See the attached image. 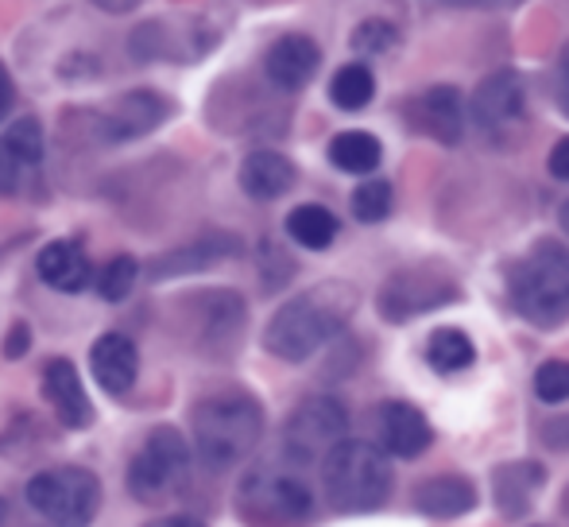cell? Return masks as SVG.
<instances>
[{"instance_id":"26","label":"cell","mask_w":569,"mask_h":527,"mask_svg":"<svg viewBox=\"0 0 569 527\" xmlns=\"http://www.w3.org/2000/svg\"><path fill=\"white\" fill-rule=\"evenodd\" d=\"M427 361L435 372H461L477 361V349H472V338L465 330H435L427 341Z\"/></svg>"},{"instance_id":"37","label":"cell","mask_w":569,"mask_h":527,"mask_svg":"<svg viewBox=\"0 0 569 527\" xmlns=\"http://www.w3.org/2000/svg\"><path fill=\"white\" fill-rule=\"evenodd\" d=\"M446 4H457V8H511L519 0H446Z\"/></svg>"},{"instance_id":"15","label":"cell","mask_w":569,"mask_h":527,"mask_svg":"<svg viewBox=\"0 0 569 527\" xmlns=\"http://www.w3.org/2000/svg\"><path fill=\"white\" fill-rule=\"evenodd\" d=\"M318 67H322V51H318V43L310 36H283L263 54V74H268V82L287 93L310 86Z\"/></svg>"},{"instance_id":"3","label":"cell","mask_w":569,"mask_h":527,"mask_svg":"<svg viewBox=\"0 0 569 527\" xmlns=\"http://www.w3.org/2000/svg\"><path fill=\"white\" fill-rule=\"evenodd\" d=\"M322 489L333 513H376L391 497V461L365 438H341L322 458Z\"/></svg>"},{"instance_id":"22","label":"cell","mask_w":569,"mask_h":527,"mask_svg":"<svg viewBox=\"0 0 569 527\" xmlns=\"http://www.w3.org/2000/svg\"><path fill=\"white\" fill-rule=\"evenodd\" d=\"M39 268V279L54 291H82L86 284L93 279V268H90V257H86L82 241H51L36 260Z\"/></svg>"},{"instance_id":"36","label":"cell","mask_w":569,"mask_h":527,"mask_svg":"<svg viewBox=\"0 0 569 527\" xmlns=\"http://www.w3.org/2000/svg\"><path fill=\"white\" fill-rule=\"evenodd\" d=\"M16 101V86H12V74L4 70V62H0V121L8 117V109H12Z\"/></svg>"},{"instance_id":"5","label":"cell","mask_w":569,"mask_h":527,"mask_svg":"<svg viewBox=\"0 0 569 527\" xmlns=\"http://www.w3.org/2000/svg\"><path fill=\"white\" fill-rule=\"evenodd\" d=\"M310 485L283 466H256L237 489V516L248 527H291L310 516Z\"/></svg>"},{"instance_id":"12","label":"cell","mask_w":569,"mask_h":527,"mask_svg":"<svg viewBox=\"0 0 569 527\" xmlns=\"http://www.w3.org/2000/svg\"><path fill=\"white\" fill-rule=\"evenodd\" d=\"M198 322V341L213 354H229L244 330V299L237 291H202L190 299Z\"/></svg>"},{"instance_id":"32","label":"cell","mask_w":569,"mask_h":527,"mask_svg":"<svg viewBox=\"0 0 569 527\" xmlns=\"http://www.w3.org/2000/svg\"><path fill=\"white\" fill-rule=\"evenodd\" d=\"M547 167H550V175H555V179L569 182V136H562V140L555 143V151H550Z\"/></svg>"},{"instance_id":"35","label":"cell","mask_w":569,"mask_h":527,"mask_svg":"<svg viewBox=\"0 0 569 527\" xmlns=\"http://www.w3.org/2000/svg\"><path fill=\"white\" fill-rule=\"evenodd\" d=\"M542 438H547L550 446H558V450H569V419L547 422V430H542Z\"/></svg>"},{"instance_id":"17","label":"cell","mask_w":569,"mask_h":527,"mask_svg":"<svg viewBox=\"0 0 569 527\" xmlns=\"http://www.w3.org/2000/svg\"><path fill=\"white\" fill-rule=\"evenodd\" d=\"M90 369L109 396H124L132 392L136 372H140V349L128 334H101L90 349Z\"/></svg>"},{"instance_id":"10","label":"cell","mask_w":569,"mask_h":527,"mask_svg":"<svg viewBox=\"0 0 569 527\" xmlns=\"http://www.w3.org/2000/svg\"><path fill=\"white\" fill-rule=\"evenodd\" d=\"M527 98H523V78L516 70H496L472 93V121L488 140H508L516 129H523Z\"/></svg>"},{"instance_id":"25","label":"cell","mask_w":569,"mask_h":527,"mask_svg":"<svg viewBox=\"0 0 569 527\" xmlns=\"http://www.w3.org/2000/svg\"><path fill=\"white\" fill-rule=\"evenodd\" d=\"M330 159L345 175H368L380 167L383 148L372 132H341L330 140Z\"/></svg>"},{"instance_id":"31","label":"cell","mask_w":569,"mask_h":527,"mask_svg":"<svg viewBox=\"0 0 569 527\" xmlns=\"http://www.w3.org/2000/svg\"><path fill=\"white\" fill-rule=\"evenodd\" d=\"M396 43H399V31L391 28L388 20H365L352 31V47H357L360 54H388Z\"/></svg>"},{"instance_id":"21","label":"cell","mask_w":569,"mask_h":527,"mask_svg":"<svg viewBox=\"0 0 569 527\" xmlns=\"http://www.w3.org/2000/svg\"><path fill=\"white\" fill-rule=\"evenodd\" d=\"M547 481V469L539 461H508L496 466L492 474V497L503 516H527L535 505V493Z\"/></svg>"},{"instance_id":"41","label":"cell","mask_w":569,"mask_h":527,"mask_svg":"<svg viewBox=\"0 0 569 527\" xmlns=\"http://www.w3.org/2000/svg\"><path fill=\"white\" fill-rule=\"evenodd\" d=\"M4 516H8V505H4V500H0V524H4Z\"/></svg>"},{"instance_id":"33","label":"cell","mask_w":569,"mask_h":527,"mask_svg":"<svg viewBox=\"0 0 569 527\" xmlns=\"http://www.w3.org/2000/svg\"><path fill=\"white\" fill-rule=\"evenodd\" d=\"M558 106L569 117V47L562 51V62H558Z\"/></svg>"},{"instance_id":"20","label":"cell","mask_w":569,"mask_h":527,"mask_svg":"<svg viewBox=\"0 0 569 527\" xmlns=\"http://www.w3.org/2000/svg\"><path fill=\"white\" fill-rule=\"evenodd\" d=\"M477 508V485L461 474H438L415 489V513L430 520H453Z\"/></svg>"},{"instance_id":"6","label":"cell","mask_w":569,"mask_h":527,"mask_svg":"<svg viewBox=\"0 0 569 527\" xmlns=\"http://www.w3.org/2000/svg\"><path fill=\"white\" fill-rule=\"evenodd\" d=\"M190 446L174 427H156L128 461V493L140 505H163L187 485Z\"/></svg>"},{"instance_id":"42","label":"cell","mask_w":569,"mask_h":527,"mask_svg":"<svg viewBox=\"0 0 569 527\" xmlns=\"http://www.w3.org/2000/svg\"><path fill=\"white\" fill-rule=\"evenodd\" d=\"M562 505H566V513H569V493H566V500H562Z\"/></svg>"},{"instance_id":"1","label":"cell","mask_w":569,"mask_h":527,"mask_svg":"<svg viewBox=\"0 0 569 527\" xmlns=\"http://www.w3.org/2000/svg\"><path fill=\"white\" fill-rule=\"evenodd\" d=\"M357 302H360L357 287L341 284V279L310 287V291L295 295L291 302H283L271 315L268 330H263V346L279 361H291V365L307 361V357H315L326 341H333L345 330Z\"/></svg>"},{"instance_id":"14","label":"cell","mask_w":569,"mask_h":527,"mask_svg":"<svg viewBox=\"0 0 569 527\" xmlns=\"http://www.w3.org/2000/svg\"><path fill=\"white\" fill-rule=\"evenodd\" d=\"M376 430H380V450L391 454V458H419L430 446V438H435L427 415L415 404H403V399L380 404V411H376Z\"/></svg>"},{"instance_id":"11","label":"cell","mask_w":569,"mask_h":527,"mask_svg":"<svg viewBox=\"0 0 569 527\" xmlns=\"http://www.w3.org/2000/svg\"><path fill=\"white\" fill-rule=\"evenodd\" d=\"M43 163V129L36 117H23L0 136V195H20Z\"/></svg>"},{"instance_id":"7","label":"cell","mask_w":569,"mask_h":527,"mask_svg":"<svg viewBox=\"0 0 569 527\" xmlns=\"http://www.w3.org/2000/svg\"><path fill=\"white\" fill-rule=\"evenodd\" d=\"M28 505L54 527H90L101 508V481L82 466L43 469L28 481Z\"/></svg>"},{"instance_id":"30","label":"cell","mask_w":569,"mask_h":527,"mask_svg":"<svg viewBox=\"0 0 569 527\" xmlns=\"http://www.w3.org/2000/svg\"><path fill=\"white\" fill-rule=\"evenodd\" d=\"M535 396L542 404H566L569 399V361H547L535 372Z\"/></svg>"},{"instance_id":"39","label":"cell","mask_w":569,"mask_h":527,"mask_svg":"<svg viewBox=\"0 0 569 527\" xmlns=\"http://www.w3.org/2000/svg\"><path fill=\"white\" fill-rule=\"evenodd\" d=\"M98 8H106V12H132L136 4H143V0H93Z\"/></svg>"},{"instance_id":"16","label":"cell","mask_w":569,"mask_h":527,"mask_svg":"<svg viewBox=\"0 0 569 527\" xmlns=\"http://www.w3.org/2000/svg\"><path fill=\"white\" fill-rule=\"evenodd\" d=\"M167 113H171V109H167V101L159 98V93L136 90V93L117 98L113 106L98 117V129L106 140H113V143L136 140V136H148L151 129H159V121H163Z\"/></svg>"},{"instance_id":"27","label":"cell","mask_w":569,"mask_h":527,"mask_svg":"<svg viewBox=\"0 0 569 527\" xmlns=\"http://www.w3.org/2000/svg\"><path fill=\"white\" fill-rule=\"evenodd\" d=\"M330 98H333V106L345 109V113H360V109L376 98L372 70H368L365 62H349V67H341L330 82Z\"/></svg>"},{"instance_id":"4","label":"cell","mask_w":569,"mask_h":527,"mask_svg":"<svg viewBox=\"0 0 569 527\" xmlns=\"http://www.w3.org/2000/svg\"><path fill=\"white\" fill-rule=\"evenodd\" d=\"M511 307L539 330H555L569 318V249L562 241H535L508 276Z\"/></svg>"},{"instance_id":"9","label":"cell","mask_w":569,"mask_h":527,"mask_svg":"<svg viewBox=\"0 0 569 527\" xmlns=\"http://www.w3.org/2000/svg\"><path fill=\"white\" fill-rule=\"evenodd\" d=\"M345 435H349V411L341 399L310 396L287 415L283 454L295 466H310V461H322Z\"/></svg>"},{"instance_id":"28","label":"cell","mask_w":569,"mask_h":527,"mask_svg":"<svg viewBox=\"0 0 569 527\" xmlns=\"http://www.w3.org/2000/svg\"><path fill=\"white\" fill-rule=\"evenodd\" d=\"M391 202H396L391 198V182L368 179L352 190V218L365 221V226H376V221H383L391 213Z\"/></svg>"},{"instance_id":"13","label":"cell","mask_w":569,"mask_h":527,"mask_svg":"<svg viewBox=\"0 0 569 527\" xmlns=\"http://www.w3.org/2000/svg\"><path fill=\"white\" fill-rule=\"evenodd\" d=\"M407 125L438 143H457L465 136V106L453 86H430L427 93L407 101Z\"/></svg>"},{"instance_id":"18","label":"cell","mask_w":569,"mask_h":527,"mask_svg":"<svg viewBox=\"0 0 569 527\" xmlns=\"http://www.w3.org/2000/svg\"><path fill=\"white\" fill-rule=\"evenodd\" d=\"M43 396H47V404L54 407V415H59V422L67 430H86L93 422V407H90V396H86V388H82V377H78L74 365L62 361V357L47 361Z\"/></svg>"},{"instance_id":"23","label":"cell","mask_w":569,"mask_h":527,"mask_svg":"<svg viewBox=\"0 0 569 527\" xmlns=\"http://www.w3.org/2000/svg\"><path fill=\"white\" fill-rule=\"evenodd\" d=\"M240 187L256 202H271V198H283L295 187V163L279 151H252V156L240 163Z\"/></svg>"},{"instance_id":"38","label":"cell","mask_w":569,"mask_h":527,"mask_svg":"<svg viewBox=\"0 0 569 527\" xmlns=\"http://www.w3.org/2000/svg\"><path fill=\"white\" fill-rule=\"evenodd\" d=\"M148 527H206V524L194 520V516H163V520H151Z\"/></svg>"},{"instance_id":"34","label":"cell","mask_w":569,"mask_h":527,"mask_svg":"<svg viewBox=\"0 0 569 527\" xmlns=\"http://www.w3.org/2000/svg\"><path fill=\"white\" fill-rule=\"evenodd\" d=\"M23 349H28V326L16 322L12 334H8V341H4V357H23Z\"/></svg>"},{"instance_id":"2","label":"cell","mask_w":569,"mask_h":527,"mask_svg":"<svg viewBox=\"0 0 569 527\" xmlns=\"http://www.w3.org/2000/svg\"><path fill=\"white\" fill-rule=\"evenodd\" d=\"M198 458L210 469H229L256 450L263 435V407L248 392H218L206 396L190 415Z\"/></svg>"},{"instance_id":"8","label":"cell","mask_w":569,"mask_h":527,"mask_svg":"<svg viewBox=\"0 0 569 527\" xmlns=\"http://www.w3.org/2000/svg\"><path fill=\"white\" fill-rule=\"evenodd\" d=\"M453 299H461L453 271H446L442 264H411L383 279L376 307H380L383 322H411V318L446 307Z\"/></svg>"},{"instance_id":"19","label":"cell","mask_w":569,"mask_h":527,"mask_svg":"<svg viewBox=\"0 0 569 527\" xmlns=\"http://www.w3.org/2000/svg\"><path fill=\"white\" fill-rule=\"evenodd\" d=\"M240 237L232 233H206L198 237V241L182 245V249L167 252L163 260H156V268H151V276L156 279H171V276H190V271H206L213 268V264L229 260V257H240Z\"/></svg>"},{"instance_id":"24","label":"cell","mask_w":569,"mask_h":527,"mask_svg":"<svg viewBox=\"0 0 569 527\" xmlns=\"http://www.w3.org/2000/svg\"><path fill=\"white\" fill-rule=\"evenodd\" d=\"M287 237H291L295 245H302V249H330L333 237H338V218H333L326 206H299V210L287 213Z\"/></svg>"},{"instance_id":"29","label":"cell","mask_w":569,"mask_h":527,"mask_svg":"<svg viewBox=\"0 0 569 527\" xmlns=\"http://www.w3.org/2000/svg\"><path fill=\"white\" fill-rule=\"evenodd\" d=\"M136 276H140V264H136L132 257H113L106 268L98 271V295L106 302L128 299L132 287H136Z\"/></svg>"},{"instance_id":"40","label":"cell","mask_w":569,"mask_h":527,"mask_svg":"<svg viewBox=\"0 0 569 527\" xmlns=\"http://www.w3.org/2000/svg\"><path fill=\"white\" fill-rule=\"evenodd\" d=\"M562 229L569 233V202H562Z\"/></svg>"}]
</instances>
